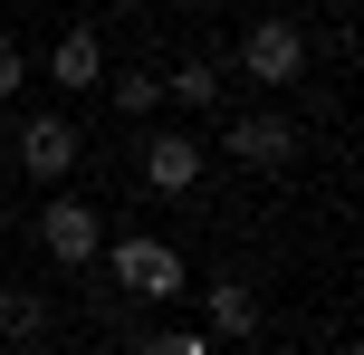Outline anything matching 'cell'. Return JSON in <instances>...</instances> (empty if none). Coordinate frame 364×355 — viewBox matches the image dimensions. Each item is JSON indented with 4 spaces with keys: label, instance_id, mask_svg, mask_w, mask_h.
<instances>
[{
    "label": "cell",
    "instance_id": "cell-1",
    "mask_svg": "<svg viewBox=\"0 0 364 355\" xmlns=\"http://www.w3.org/2000/svg\"><path fill=\"white\" fill-rule=\"evenodd\" d=\"M96 260H106V279L125 288V298H182V288H192L182 250H173V240H154V231H134V240H106Z\"/></svg>",
    "mask_w": 364,
    "mask_h": 355
},
{
    "label": "cell",
    "instance_id": "cell-2",
    "mask_svg": "<svg viewBox=\"0 0 364 355\" xmlns=\"http://www.w3.org/2000/svg\"><path fill=\"white\" fill-rule=\"evenodd\" d=\"M38 250H48L58 269H87L96 250H106V221H96V202H77V192H58V202L38 211Z\"/></svg>",
    "mask_w": 364,
    "mask_h": 355
},
{
    "label": "cell",
    "instance_id": "cell-3",
    "mask_svg": "<svg viewBox=\"0 0 364 355\" xmlns=\"http://www.w3.org/2000/svg\"><path fill=\"white\" fill-rule=\"evenodd\" d=\"M240 68H250L259 87H288V77L307 68V29H297V19H250V38H240Z\"/></svg>",
    "mask_w": 364,
    "mask_h": 355
},
{
    "label": "cell",
    "instance_id": "cell-4",
    "mask_svg": "<svg viewBox=\"0 0 364 355\" xmlns=\"http://www.w3.org/2000/svg\"><path fill=\"white\" fill-rule=\"evenodd\" d=\"M19 173H29V183H68L77 173V125L68 115H29V125H19Z\"/></svg>",
    "mask_w": 364,
    "mask_h": 355
},
{
    "label": "cell",
    "instance_id": "cell-5",
    "mask_svg": "<svg viewBox=\"0 0 364 355\" xmlns=\"http://www.w3.org/2000/svg\"><path fill=\"white\" fill-rule=\"evenodd\" d=\"M230 164L288 173V164H297V125H288V115H230Z\"/></svg>",
    "mask_w": 364,
    "mask_h": 355
},
{
    "label": "cell",
    "instance_id": "cell-6",
    "mask_svg": "<svg viewBox=\"0 0 364 355\" xmlns=\"http://www.w3.org/2000/svg\"><path fill=\"white\" fill-rule=\"evenodd\" d=\"M144 192H164V202H182V192H201V144L192 134H144Z\"/></svg>",
    "mask_w": 364,
    "mask_h": 355
},
{
    "label": "cell",
    "instance_id": "cell-7",
    "mask_svg": "<svg viewBox=\"0 0 364 355\" xmlns=\"http://www.w3.org/2000/svg\"><path fill=\"white\" fill-rule=\"evenodd\" d=\"M48 77H58L68 96H87L96 77H106V48H96V29H68V38H58V48H48Z\"/></svg>",
    "mask_w": 364,
    "mask_h": 355
},
{
    "label": "cell",
    "instance_id": "cell-8",
    "mask_svg": "<svg viewBox=\"0 0 364 355\" xmlns=\"http://www.w3.org/2000/svg\"><path fill=\"white\" fill-rule=\"evenodd\" d=\"M201 307H211V337H259V298H250L240 279H211Z\"/></svg>",
    "mask_w": 364,
    "mask_h": 355
},
{
    "label": "cell",
    "instance_id": "cell-9",
    "mask_svg": "<svg viewBox=\"0 0 364 355\" xmlns=\"http://www.w3.org/2000/svg\"><path fill=\"white\" fill-rule=\"evenodd\" d=\"M38 327H48V298H38V288H0V337H19V346H29Z\"/></svg>",
    "mask_w": 364,
    "mask_h": 355
},
{
    "label": "cell",
    "instance_id": "cell-10",
    "mask_svg": "<svg viewBox=\"0 0 364 355\" xmlns=\"http://www.w3.org/2000/svg\"><path fill=\"white\" fill-rule=\"evenodd\" d=\"M164 96H182V106H211V96H220V68H211V58H182V68L164 77Z\"/></svg>",
    "mask_w": 364,
    "mask_h": 355
},
{
    "label": "cell",
    "instance_id": "cell-11",
    "mask_svg": "<svg viewBox=\"0 0 364 355\" xmlns=\"http://www.w3.org/2000/svg\"><path fill=\"white\" fill-rule=\"evenodd\" d=\"M106 96L125 115H154V106H164V77H154V68H125V77H106Z\"/></svg>",
    "mask_w": 364,
    "mask_h": 355
},
{
    "label": "cell",
    "instance_id": "cell-12",
    "mask_svg": "<svg viewBox=\"0 0 364 355\" xmlns=\"http://www.w3.org/2000/svg\"><path fill=\"white\" fill-rule=\"evenodd\" d=\"M19 87H29V58H19V38L0 29V96H19Z\"/></svg>",
    "mask_w": 364,
    "mask_h": 355
},
{
    "label": "cell",
    "instance_id": "cell-13",
    "mask_svg": "<svg viewBox=\"0 0 364 355\" xmlns=\"http://www.w3.org/2000/svg\"><path fill=\"white\" fill-rule=\"evenodd\" d=\"M134 355H211V337H144Z\"/></svg>",
    "mask_w": 364,
    "mask_h": 355
},
{
    "label": "cell",
    "instance_id": "cell-14",
    "mask_svg": "<svg viewBox=\"0 0 364 355\" xmlns=\"http://www.w3.org/2000/svg\"><path fill=\"white\" fill-rule=\"evenodd\" d=\"M29 355H58V346H29Z\"/></svg>",
    "mask_w": 364,
    "mask_h": 355
},
{
    "label": "cell",
    "instance_id": "cell-15",
    "mask_svg": "<svg viewBox=\"0 0 364 355\" xmlns=\"http://www.w3.org/2000/svg\"><path fill=\"white\" fill-rule=\"evenodd\" d=\"M346 355H355V346H346Z\"/></svg>",
    "mask_w": 364,
    "mask_h": 355
}]
</instances>
